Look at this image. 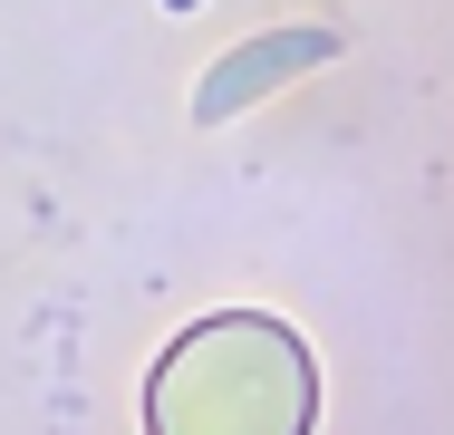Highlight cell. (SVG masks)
Masks as SVG:
<instances>
[{
	"label": "cell",
	"instance_id": "obj_1",
	"mask_svg": "<svg viewBox=\"0 0 454 435\" xmlns=\"http://www.w3.org/2000/svg\"><path fill=\"white\" fill-rule=\"evenodd\" d=\"M309 416H319L309 348L262 310H223L193 339H175L145 397L155 435H309Z\"/></svg>",
	"mask_w": 454,
	"mask_h": 435
},
{
	"label": "cell",
	"instance_id": "obj_2",
	"mask_svg": "<svg viewBox=\"0 0 454 435\" xmlns=\"http://www.w3.org/2000/svg\"><path fill=\"white\" fill-rule=\"evenodd\" d=\"M339 49H348V29H329V20H280V29L232 39V49L193 78V126H232V116H252L262 97L300 87L309 68H329Z\"/></svg>",
	"mask_w": 454,
	"mask_h": 435
}]
</instances>
